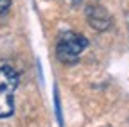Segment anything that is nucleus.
Returning <instances> with one entry per match:
<instances>
[{"label": "nucleus", "instance_id": "obj_4", "mask_svg": "<svg viewBox=\"0 0 129 127\" xmlns=\"http://www.w3.org/2000/svg\"><path fill=\"white\" fill-rule=\"evenodd\" d=\"M11 6V0H0V14H4Z\"/></svg>", "mask_w": 129, "mask_h": 127}, {"label": "nucleus", "instance_id": "obj_5", "mask_svg": "<svg viewBox=\"0 0 129 127\" xmlns=\"http://www.w3.org/2000/svg\"><path fill=\"white\" fill-rule=\"evenodd\" d=\"M72 2H74V4H81V2H83V0H72Z\"/></svg>", "mask_w": 129, "mask_h": 127}, {"label": "nucleus", "instance_id": "obj_1", "mask_svg": "<svg viewBox=\"0 0 129 127\" xmlns=\"http://www.w3.org/2000/svg\"><path fill=\"white\" fill-rule=\"evenodd\" d=\"M16 86H18V73L11 66H0V118H7L13 115V93Z\"/></svg>", "mask_w": 129, "mask_h": 127}, {"label": "nucleus", "instance_id": "obj_3", "mask_svg": "<svg viewBox=\"0 0 129 127\" xmlns=\"http://www.w3.org/2000/svg\"><path fill=\"white\" fill-rule=\"evenodd\" d=\"M86 20L95 30H108L111 25V16L102 6H88L86 7Z\"/></svg>", "mask_w": 129, "mask_h": 127}, {"label": "nucleus", "instance_id": "obj_2", "mask_svg": "<svg viewBox=\"0 0 129 127\" xmlns=\"http://www.w3.org/2000/svg\"><path fill=\"white\" fill-rule=\"evenodd\" d=\"M88 47V39L79 36L75 32H64L59 41H57V49H56V54H57V59L67 63V65H72V63H77L81 52Z\"/></svg>", "mask_w": 129, "mask_h": 127}]
</instances>
